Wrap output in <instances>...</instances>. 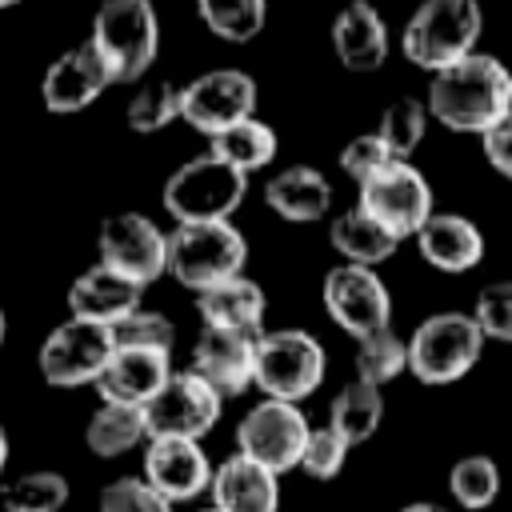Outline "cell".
Returning a JSON list of instances; mask_svg holds the SVG:
<instances>
[{
  "label": "cell",
  "mask_w": 512,
  "mask_h": 512,
  "mask_svg": "<svg viewBox=\"0 0 512 512\" xmlns=\"http://www.w3.org/2000/svg\"><path fill=\"white\" fill-rule=\"evenodd\" d=\"M248 240L232 220H196L168 232V276L192 296L244 272Z\"/></svg>",
  "instance_id": "cell-3"
},
{
  "label": "cell",
  "mask_w": 512,
  "mask_h": 512,
  "mask_svg": "<svg viewBox=\"0 0 512 512\" xmlns=\"http://www.w3.org/2000/svg\"><path fill=\"white\" fill-rule=\"evenodd\" d=\"M352 444L332 428V424H320L308 432L304 440V452H300V472L308 480H336L344 472V460H348Z\"/></svg>",
  "instance_id": "cell-35"
},
{
  "label": "cell",
  "mask_w": 512,
  "mask_h": 512,
  "mask_svg": "<svg viewBox=\"0 0 512 512\" xmlns=\"http://www.w3.org/2000/svg\"><path fill=\"white\" fill-rule=\"evenodd\" d=\"M92 48L104 56L112 84H136L156 64L160 16L152 0H104L92 16Z\"/></svg>",
  "instance_id": "cell-5"
},
{
  "label": "cell",
  "mask_w": 512,
  "mask_h": 512,
  "mask_svg": "<svg viewBox=\"0 0 512 512\" xmlns=\"http://www.w3.org/2000/svg\"><path fill=\"white\" fill-rule=\"evenodd\" d=\"M424 104L440 128L480 136L496 116L512 108V72L500 56L476 48L464 60L432 72Z\"/></svg>",
  "instance_id": "cell-1"
},
{
  "label": "cell",
  "mask_w": 512,
  "mask_h": 512,
  "mask_svg": "<svg viewBox=\"0 0 512 512\" xmlns=\"http://www.w3.org/2000/svg\"><path fill=\"white\" fill-rule=\"evenodd\" d=\"M412 240H416V252L424 256V264L436 272H448V276L472 272L488 248L480 224L464 212H432Z\"/></svg>",
  "instance_id": "cell-19"
},
{
  "label": "cell",
  "mask_w": 512,
  "mask_h": 512,
  "mask_svg": "<svg viewBox=\"0 0 512 512\" xmlns=\"http://www.w3.org/2000/svg\"><path fill=\"white\" fill-rule=\"evenodd\" d=\"M384 420V388L380 384H368L360 376H352L336 396H332V408H328V424L356 448V444H368L376 436Z\"/></svg>",
  "instance_id": "cell-27"
},
{
  "label": "cell",
  "mask_w": 512,
  "mask_h": 512,
  "mask_svg": "<svg viewBox=\"0 0 512 512\" xmlns=\"http://www.w3.org/2000/svg\"><path fill=\"white\" fill-rule=\"evenodd\" d=\"M328 244L344 264H364V268H380L396 256V248L404 244L400 236H392L376 216H368L360 204L340 212L328 224Z\"/></svg>",
  "instance_id": "cell-25"
},
{
  "label": "cell",
  "mask_w": 512,
  "mask_h": 512,
  "mask_svg": "<svg viewBox=\"0 0 512 512\" xmlns=\"http://www.w3.org/2000/svg\"><path fill=\"white\" fill-rule=\"evenodd\" d=\"M248 176L224 164L220 156L204 152L184 160L168 180H164V212L176 224H196V220H232V212L244 204Z\"/></svg>",
  "instance_id": "cell-6"
},
{
  "label": "cell",
  "mask_w": 512,
  "mask_h": 512,
  "mask_svg": "<svg viewBox=\"0 0 512 512\" xmlns=\"http://www.w3.org/2000/svg\"><path fill=\"white\" fill-rule=\"evenodd\" d=\"M448 496L464 512H484L500 496V468L488 452H468L448 468Z\"/></svg>",
  "instance_id": "cell-30"
},
{
  "label": "cell",
  "mask_w": 512,
  "mask_h": 512,
  "mask_svg": "<svg viewBox=\"0 0 512 512\" xmlns=\"http://www.w3.org/2000/svg\"><path fill=\"white\" fill-rule=\"evenodd\" d=\"M224 396L200 380L192 368L172 372L168 384L144 404V424L148 436H188V440H204L216 420H220Z\"/></svg>",
  "instance_id": "cell-14"
},
{
  "label": "cell",
  "mask_w": 512,
  "mask_h": 512,
  "mask_svg": "<svg viewBox=\"0 0 512 512\" xmlns=\"http://www.w3.org/2000/svg\"><path fill=\"white\" fill-rule=\"evenodd\" d=\"M144 304V284L128 280L124 272L108 268V264H92L84 268L72 288H68V316H80V320H96V324H116L124 320L128 312H136Z\"/></svg>",
  "instance_id": "cell-20"
},
{
  "label": "cell",
  "mask_w": 512,
  "mask_h": 512,
  "mask_svg": "<svg viewBox=\"0 0 512 512\" xmlns=\"http://www.w3.org/2000/svg\"><path fill=\"white\" fill-rule=\"evenodd\" d=\"M216 464L200 440L188 436H148L144 440V480L172 504H188L212 488Z\"/></svg>",
  "instance_id": "cell-15"
},
{
  "label": "cell",
  "mask_w": 512,
  "mask_h": 512,
  "mask_svg": "<svg viewBox=\"0 0 512 512\" xmlns=\"http://www.w3.org/2000/svg\"><path fill=\"white\" fill-rule=\"evenodd\" d=\"M428 104L424 100H416V96H400V100H392L384 112H380V124H376V136L400 156V160H408L420 144H424V132H428Z\"/></svg>",
  "instance_id": "cell-34"
},
{
  "label": "cell",
  "mask_w": 512,
  "mask_h": 512,
  "mask_svg": "<svg viewBox=\"0 0 512 512\" xmlns=\"http://www.w3.org/2000/svg\"><path fill=\"white\" fill-rule=\"evenodd\" d=\"M96 256L100 264L148 288L160 276H168V232L144 212H116L100 224Z\"/></svg>",
  "instance_id": "cell-12"
},
{
  "label": "cell",
  "mask_w": 512,
  "mask_h": 512,
  "mask_svg": "<svg viewBox=\"0 0 512 512\" xmlns=\"http://www.w3.org/2000/svg\"><path fill=\"white\" fill-rule=\"evenodd\" d=\"M392 160H400L376 132H364V136H352L344 148H340V172L348 176V180H356V184H364V180H372L376 172H384Z\"/></svg>",
  "instance_id": "cell-39"
},
{
  "label": "cell",
  "mask_w": 512,
  "mask_h": 512,
  "mask_svg": "<svg viewBox=\"0 0 512 512\" xmlns=\"http://www.w3.org/2000/svg\"><path fill=\"white\" fill-rule=\"evenodd\" d=\"M208 140H212L208 152L220 156L224 164H232V168L244 172V176L268 168V164L276 160V148H280L272 124L260 120V116H244V120H236L232 128H224V132H216V136H208Z\"/></svg>",
  "instance_id": "cell-28"
},
{
  "label": "cell",
  "mask_w": 512,
  "mask_h": 512,
  "mask_svg": "<svg viewBox=\"0 0 512 512\" xmlns=\"http://www.w3.org/2000/svg\"><path fill=\"white\" fill-rule=\"evenodd\" d=\"M196 12L224 44H252L268 24V0H196Z\"/></svg>",
  "instance_id": "cell-29"
},
{
  "label": "cell",
  "mask_w": 512,
  "mask_h": 512,
  "mask_svg": "<svg viewBox=\"0 0 512 512\" xmlns=\"http://www.w3.org/2000/svg\"><path fill=\"white\" fill-rule=\"evenodd\" d=\"M472 320L480 324L484 340L512 344V280H492L472 300Z\"/></svg>",
  "instance_id": "cell-38"
},
{
  "label": "cell",
  "mask_w": 512,
  "mask_h": 512,
  "mask_svg": "<svg viewBox=\"0 0 512 512\" xmlns=\"http://www.w3.org/2000/svg\"><path fill=\"white\" fill-rule=\"evenodd\" d=\"M4 464H8V432L0 424V472H4Z\"/></svg>",
  "instance_id": "cell-42"
},
{
  "label": "cell",
  "mask_w": 512,
  "mask_h": 512,
  "mask_svg": "<svg viewBox=\"0 0 512 512\" xmlns=\"http://www.w3.org/2000/svg\"><path fill=\"white\" fill-rule=\"evenodd\" d=\"M320 300H324L328 320L340 332H348L352 340H360V336L392 324V292H388V284L380 280L376 268L344 264V260L332 264L324 272Z\"/></svg>",
  "instance_id": "cell-10"
},
{
  "label": "cell",
  "mask_w": 512,
  "mask_h": 512,
  "mask_svg": "<svg viewBox=\"0 0 512 512\" xmlns=\"http://www.w3.org/2000/svg\"><path fill=\"white\" fill-rule=\"evenodd\" d=\"M196 512H220V508H216V504H204V508H196Z\"/></svg>",
  "instance_id": "cell-45"
},
{
  "label": "cell",
  "mask_w": 512,
  "mask_h": 512,
  "mask_svg": "<svg viewBox=\"0 0 512 512\" xmlns=\"http://www.w3.org/2000/svg\"><path fill=\"white\" fill-rule=\"evenodd\" d=\"M400 512H448V504H436V500H412V504H404Z\"/></svg>",
  "instance_id": "cell-41"
},
{
  "label": "cell",
  "mask_w": 512,
  "mask_h": 512,
  "mask_svg": "<svg viewBox=\"0 0 512 512\" xmlns=\"http://www.w3.org/2000/svg\"><path fill=\"white\" fill-rule=\"evenodd\" d=\"M480 32H484L480 0H424L400 32V52L408 64H416L432 76V72L464 60L468 52H476Z\"/></svg>",
  "instance_id": "cell-2"
},
{
  "label": "cell",
  "mask_w": 512,
  "mask_h": 512,
  "mask_svg": "<svg viewBox=\"0 0 512 512\" xmlns=\"http://www.w3.org/2000/svg\"><path fill=\"white\" fill-rule=\"evenodd\" d=\"M256 340L252 332H232V328H200L192 344V372L208 380L224 400L244 396L256 384Z\"/></svg>",
  "instance_id": "cell-17"
},
{
  "label": "cell",
  "mask_w": 512,
  "mask_h": 512,
  "mask_svg": "<svg viewBox=\"0 0 512 512\" xmlns=\"http://www.w3.org/2000/svg\"><path fill=\"white\" fill-rule=\"evenodd\" d=\"M308 432H312V424H308L300 404L264 396V400H256L240 416V424H236V452H244L256 464L272 468L276 476H284V472L300 468V452H304Z\"/></svg>",
  "instance_id": "cell-8"
},
{
  "label": "cell",
  "mask_w": 512,
  "mask_h": 512,
  "mask_svg": "<svg viewBox=\"0 0 512 512\" xmlns=\"http://www.w3.org/2000/svg\"><path fill=\"white\" fill-rule=\"evenodd\" d=\"M112 340L124 344V348H160V352H172L176 324L164 312H152V308L140 304L136 312H128L124 320L112 324Z\"/></svg>",
  "instance_id": "cell-36"
},
{
  "label": "cell",
  "mask_w": 512,
  "mask_h": 512,
  "mask_svg": "<svg viewBox=\"0 0 512 512\" xmlns=\"http://www.w3.org/2000/svg\"><path fill=\"white\" fill-rule=\"evenodd\" d=\"M144 440H148V424H144V408H136V404L100 400V408L84 424V444L100 460H116V456L140 448Z\"/></svg>",
  "instance_id": "cell-26"
},
{
  "label": "cell",
  "mask_w": 512,
  "mask_h": 512,
  "mask_svg": "<svg viewBox=\"0 0 512 512\" xmlns=\"http://www.w3.org/2000/svg\"><path fill=\"white\" fill-rule=\"evenodd\" d=\"M360 208L376 216L392 236L408 240L420 232V224L436 212L432 184L412 160H392L384 172L360 184Z\"/></svg>",
  "instance_id": "cell-13"
},
{
  "label": "cell",
  "mask_w": 512,
  "mask_h": 512,
  "mask_svg": "<svg viewBox=\"0 0 512 512\" xmlns=\"http://www.w3.org/2000/svg\"><path fill=\"white\" fill-rule=\"evenodd\" d=\"M208 496L220 512H276L280 508V476L272 468L256 464L252 456L232 452L228 460L216 464Z\"/></svg>",
  "instance_id": "cell-21"
},
{
  "label": "cell",
  "mask_w": 512,
  "mask_h": 512,
  "mask_svg": "<svg viewBox=\"0 0 512 512\" xmlns=\"http://www.w3.org/2000/svg\"><path fill=\"white\" fill-rule=\"evenodd\" d=\"M172 352H160V348H124L116 344L104 372L96 376V392L100 400H112V404H136L144 408L172 376Z\"/></svg>",
  "instance_id": "cell-18"
},
{
  "label": "cell",
  "mask_w": 512,
  "mask_h": 512,
  "mask_svg": "<svg viewBox=\"0 0 512 512\" xmlns=\"http://www.w3.org/2000/svg\"><path fill=\"white\" fill-rule=\"evenodd\" d=\"M196 316L204 328H232V332H264V316H268V296L256 280H248L244 272L232 280H220L204 292H196Z\"/></svg>",
  "instance_id": "cell-23"
},
{
  "label": "cell",
  "mask_w": 512,
  "mask_h": 512,
  "mask_svg": "<svg viewBox=\"0 0 512 512\" xmlns=\"http://www.w3.org/2000/svg\"><path fill=\"white\" fill-rule=\"evenodd\" d=\"M96 512H176V504L164 500L144 476H116L100 488Z\"/></svg>",
  "instance_id": "cell-37"
},
{
  "label": "cell",
  "mask_w": 512,
  "mask_h": 512,
  "mask_svg": "<svg viewBox=\"0 0 512 512\" xmlns=\"http://www.w3.org/2000/svg\"><path fill=\"white\" fill-rule=\"evenodd\" d=\"M484 344L488 340L472 312H432L408 336V372L428 388L456 384L480 364Z\"/></svg>",
  "instance_id": "cell-4"
},
{
  "label": "cell",
  "mask_w": 512,
  "mask_h": 512,
  "mask_svg": "<svg viewBox=\"0 0 512 512\" xmlns=\"http://www.w3.org/2000/svg\"><path fill=\"white\" fill-rule=\"evenodd\" d=\"M256 100V76H248L244 68H212L180 84V120L204 136H216L236 120L256 116Z\"/></svg>",
  "instance_id": "cell-11"
},
{
  "label": "cell",
  "mask_w": 512,
  "mask_h": 512,
  "mask_svg": "<svg viewBox=\"0 0 512 512\" xmlns=\"http://www.w3.org/2000/svg\"><path fill=\"white\" fill-rule=\"evenodd\" d=\"M108 84H112V72L104 64V56L92 48V40H84V44L64 48L48 64V72L40 80V100H44L48 112L72 116V112L92 108L104 96Z\"/></svg>",
  "instance_id": "cell-16"
},
{
  "label": "cell",
  "mask_w": 512,
  "mask_h": 512,
  "mask_svg": "<svg viewBox=\"0 0 512 512\" xmlns=\"http://www.w3.org/2000/svg\"><path fill=\"white\" fill-rule=\"evenodd\" d=\"M112 348H116V340H112L108 324L68 316L64 324H56L44 336V344L36 352V368H40L44 384H52V388L96 384V376L104 372Z\"/></svg>",
  "instance_id": "cell-9"
},
{
  "label": "cell",
  "mask_w": 512,
  "mask_h": 512,
  "mask_svg": "<svg viewBox=\"0 0 512 512\" xmlns=\"http://www.w3.org/2000/svg\"><path fill=\"white\" fill-rule=\"evenodd\" d=\"M16 4H20V0H0V12H4V8H16Z\"/></svg>",
  "instance_id": "cell-44"
},
{
  "label": "cell",
  "mask_w": 512,
  "mask_h": 512,
  "mask_svg": "<svg viewBox=\"0 0 512 512\" xmlns=\"http://www.w3.org/2000/svg\"><path fill=\"white\" fill-rule=\"evenodd\" d=\"M328 372L324 344L308 328H264L256 340V388L276 400H308Z\"/></svg>",
  "instance_id": "cell-7"
},
{
  "label": "cell",
  "mask_w": 512,
  "mask_h": 512,
  "mask_svg": "<svg viewBox=\"0 0 512 512\" xmlns=\"http://www.w3.org/2000/svg\"><path fill=\"white\" fill-rule=\"evenodd\" d=\"M4 332H8V320H4V308H0V344H4Z\"/></svg>",
  "instance_id": "cell-43"
},
{
  "label": "cell",
  "mask_w": 512,
  "mask_h": 512,
  "mask_svg": "<svg viewBox=\"0 0 512 512\" xmlns=\"http://www.w3.org/2000/svg\"><path fill=\"white\" fill-rule=\"evenodd\" d=\"M408 372V340L388 324L356 340V376L368 384H392Z\"/></svg>",
  "instance_id": "cell-31"
},
{
  "label": "cell",
  "mask_w": 512,
  "mask_h": 512,
  "mask_svg": "<svg viewBox=\"0 0 512 512\" xmlns=\"http://www.w3.org/2000/svg\"><path fill=\"white\" fill-rule=\"evenodd\" d=\"M264 204L288 224H316L332 208V184L312 164H288L264 184Z\"/></svg>",
  "instance_id": "cell-24"
},
{
  "label": "cell",
  "mask_w": 512,
  "mask_h": 512,
  "mask_svg": "<svg viewBox=\"0 0 512 512\" xmlns=\"http://www.w3.org/2000/svg\"><path fill=\"white\" fill-rule=\"evenodd\" d=\"M332 52L348 72H376L388 60V24L368 0H352L332 20Z\"/></svg>",
  "instance_id": "cell-22"
},
{
  "label": "cell",
  "mask_w": 512,
  "mask_h": 512,
  "mask_svg": "<svg viewBox=\"0 0 512 512\" xmlns=\"http://www.w3.org/2000/svg\"><path fill=\"white\" fill-rule=\"evenodd\" d=\"M124 120H128V128L140 132V136L164 132L168 124L180 120V84H172V80H144V84L132 92Z\"/></svg>",
  "instance_id": "cell-33"
},
{
  "label": "cell",
  "mask_w": 512,
  "mask_h": 512,
  "mask_svg": "<svg viewBox=\"0 0 512 512\" xmlns=\"http://www.w3.org/2000/svg\"><path fill=\"white\" fill-rule=\"evenodd\" d=\"M480 152L488 160V168L504 180H512V108L504 116H496L484 132H480Z\"/></svg>",
  "instance_id": "cell-40"
},
{
  "label": "cell",
  "mask_w": 512,
  "mask_h": 512,
  "mask_svg": "<svg viewBox=\"0 0 512 512\" xmlns=\"http://www.w3.org/2000/svg\"><path fill=\"white\" fill-rule=\"evenodd\" d=\"M0 504L4 512H60L68 504V480L56 468L20 472L16 480L4 484Z\"/></svg>",
  "instance_id": "cell-32"
}]
</instances>
